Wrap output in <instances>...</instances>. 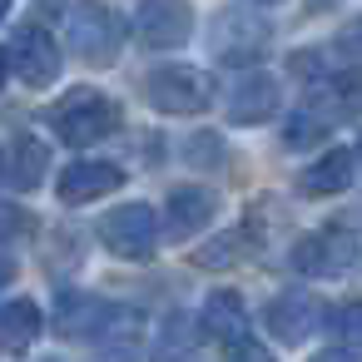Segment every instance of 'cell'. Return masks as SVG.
Segmentation results:
<instances>
[{
  "instance_id": "obj_1",
  "label": "cell",
  "mask_w": 362,
  "mask_h": 362,
  "mask_svg": "<svg viewBox=\"0 0 362 362\" xmlns=\"http://www.w3.org/2000/svg\"><path fill=\"white\" fill-rule=\"evenodd\" d=\"M50 124H55V134H60L65 144L85 149V144H100V139H110V134L119 129V110H115L100 90H75V95H65V100L50 110Z\"/></svg>"
},
{
  "instance_id": "obj_2",
  "label": "cell",
  "mask_w": 362,
  "mask_h": 362,
  "mask_svg": "<svg viewBox=\"0 0 362 362\" xmlns=\"http://www.w3.org/2000/svg\"><path fill=\"white\" fill-rule=\"evenodd\" d=\"M119 40H124V25L115 11H105L100 0H80L70 11V45L80 60L90 65H115L119 60Z\"/></svg>"
},
{
  "instance_id": "obj_3",
  "label": "cell",
  "mask_w": 362,
  "mask_h": 362,
  "mask_svg": "<svg viewBox=\"0 0 362 362\" xmlns=\"http://www.w3.org/2000/svg\"><path fill=\"white\" fill-rule=\"evenodd\" d=\"M273 40V25L253 11H223L214 21V55L223 65H253Z\"/></svg>"
},
{
  "instance_id": "obj_4",
  "label": "cell",
  "mask_w": 362,
  "mask_h": 362,
  "mask_svg": "<svg viewBox=\"0 0 362 362\" xmlns=\"http://www.w3.org/2000/svg\"><path fill=\"white\" fill-rule=\"evenodd\" d=\"M144 95L164 115H204L209 110V80L189 65H159L144 80Z\"/></svg>"
},
{
  "instance_id": "obj_5",
  "label": "cell",
  "mask_w": 362,
  "mask_h": 362,
  "mask_svg": "<svg viewBox=\"0 0 362 362\" xmlns=\"http://www.w3.org/2000/svg\"><path fill=\"white\" fill-rule=\"evenodd\" d=\"M100 238L119 258H149L154 253V209L149 204H124L100 218Z\"/></svg>"
},
{
  "instance_id": "obj_6",
  "label": "cell",
  "mask_w": 362,
  "mask_h": 362,
  "mask_svg": "<svg viewBox=\"0 0 362 362\" xmlns=\"http://www.w3.org/2000/svg\"><path fill=\"white\" fill-rule=\"evenodd\" d=\"M189 25H194L189 0H144V11L134 21V35L149 50H174V45L189 40Z\"/></svg>"
},
{
  "instance_id": "obj_7",
  "label": "cell",
  "mask_w": 362,
  "mask_h": 362,
  "mask_svg": "<svg viewBox=\"0 0 362 362\" xmlns=\"http://www.w3.org/2000/svg\"><path fill=\"white\" fill-rule=\"evenodd\" d=\"M11 60H16V75L25 80V85H55V75H60V50L50 45V35L40 30V25H25V30H16V40H11Z\"/></svg>"
},
{
  "instance_id": "obj_8",
  "label": "cell",
  "mask_w": 362,
  "mask_h": 362,
  "mask_svg": "<svg viewBox=\"0 0 362 362\" xmlns=\"http://www.w3.org/2000/svg\"><path fill=\"white\" fill-rule=\"evenodd\" d=\"M119 184H124V169H115L105 159H80V164H70L60 174V199L65 204H90V199H100V194H110Z\"/></svg>"
},
{
  "instance_id": "obj_9",
  "label": "cell",
  "mask_w": 362,
  "mask_h": 362,
  "mask_svg": "<svg viewBox=\"0 0 362 362\" xmlns=\"http://www.w3.org/2000/svg\"><path fill=\"white\" fill-rule=\"evenodd\" d=\"M278 110V85L268 75H248L243 85H233L228 95V119L233 124H258V119H273Z\"/></svg>"
},
{
  "instance_id": "obj_10",
  "label": "cell",
  "mask_w": 362,
  "mask_h": 362,
  "mask_svg": "<svg viewBox=\"0 0 362 362\" xmlns=\"http://www.w3.org/2000/svg\"><path fill=\"white\" fill-rule=\"evenodd\" d=\"M347 258H352V248L342 233H313V238H298V248H293V268H303V273H327V268H342Z\"/></svg>"
},
{
  "instance_id": "obj_11",
  "label": "cell",
  "mask_w": 362,
  "mask_h": 362,
  "mask_svg": "<svg viewBox=\"0 0 362 362\" xmlns=\"http://www.w3.org/2000/svg\"><path fill=\"white\" fill-rule=\"evenodd\" d=\"M313 317H317V308H313V298L308 293H283L273 308H268V327L283 337V342H303L308 337V327H313Z\"/></svg>"
},
{
  "instance_id": "obj_12",
  "label": "cell",
  "mask_w": 362,
  "mask_h": 362,
  "mask_svg": "<svg viewBox=\"0 0 362 362\" xmlns=\"http://www.w3.org/2000/svg\"><path fill=\"white\" fill-rule=\"evenodd\" d=\"M40 327H45V317H40V308L30 298H16V303L0 308V347L21 352V347H30L40 337Z\"/></svg>"
},
{
  "instance_id": "obj_13",
  "label": "cell",
  "mask_w": 362,
  "mask_h": 362,
  "mask_svg": "<svg viewBox=\"0 0 362 362\" xmlns=\"http://www.w3.org/2000/svg\"><path fill=\"white\" fill-rule=\"evenodd\" d=\"M214 209H218L214 189H194V184H184V189L169 194V223H174V233H194V228H204V223L214 218Z\"/></svg>"
},
{
  "instance_id": "obj_14",
  "label": "cell",
  "mask_w": 362,
  "mask_h": 362,
  "mask_svg": "<svg viewBox=\"0 0 362 362\" xmlns=\"http://www.w3.org/2000/svg\"><path fill=\"white\" fill-rule=\"evenodd\" d=\"M204 327H209L214 337H223L228 347H233V342H243V337H248L243 298H238V293H214V298L204 303Z\"/></svg>"
},
{
  "instance_id": "obj_15",
  "label": "cell",
  "mask_w": 362,
  "mask_h": 362,
  "mask_svg": "<svg viewBox=\"0 0 362 362\" xmlns=\"http://www.w3.org/2000/svg\"><path fill=\"white\" fill-rule=\"evenodd\" d=\"M352 169H357L352 149H327V154L303 174V189H308V194H342V189L352 184Z\"/></svg>"
},
{
  "instance_id": "obj_16",
  "label": "cell",
  "mask_w": 362,
  "mask_h": 362,
  "mask_svg": "<svg viewBox=\"0 0 362 362\" xmlns=\"http://www.w3.org/2000/svg\"><path fill=\"white\" fill-rule=\"evenodd\" d=\"M45 169H50V149L40 144V139H21L16 144V164H11V184L16 189H35L40 179H45Z\"/></svg>"
},
{
  "instance_id": "obj_17",
  "label": "cell",
  "mask_w": 362,
  "mask_h": 362,
  "mask_svg": "<svg viewBox=\"0 0 362 362\" xmlns=\"http://www.w3.org/2000/svg\"><path fill=\"white\" fill-rule=\"evenodd\" d=\"M238 253H243V233H218L214 243H204L194 253V263L199 268H228V263H238Z\"/></svg>"
},
{
  "instance_id": "obj_18",
  "label": "cell",
  "mask_w": 362,
  "mask_h": 362,
  "mask_svg": "<svg viewBox=\"0 0 362 362\" xmlns=\"http://www.w3.org/2000/svg\"><path fill=\"white\" fill-rule=\"evenodd\" d=\"M327 129H322V119L317 115H308V110H298L293 119H288V144L293 149H308V144H317Z\"/></svg>"
},
{
  "instance_id": "obj_19",
  "label": "cell",
  "mask_w": 362,
  "mask_h": 362,
  "mask_svg": "<svg viewBox=\"0 0 362 362\" xmlns=\"http://www.w3.org/2000/svg\"><path fill=\"white\" fill-rule=\"evenodd\" d=\"M332 85V100L347 110V115H362V70H347V75H337V80H327Z\"/></svg>"
},
{
  "instance_id": "obj_20",
  "label": "cell",
  "mask_w": 362,
  "mask_h": 362,
  "mask_svg": "<svg viewBox=\"0 0 362 362\" xmlns=\"http://www.w3.org/2000/svg\"><path fill=\"white\" fill-rule=\"evenodd\" d=\"M199 327H204V322H199ZM199 327H194V317H184V313H179V317L169 322L164 342H169V347H189V342H199Z\"/></svg>"
},
{
  "instance_id": "obj_21",
  "label": "cell",
  "mask_w": 362,
  "mask_h": 362,
  "mask_svg": "<svg viewBox=\"0 0 362 362\" xmlns=\"http://www.w3.org/2000/svg\"><path fill=\"white\" fill-rule=\"evenodd\" d=\"M337 322H342V332H347V342H352V347H362V303H352V308H342V313H337Z\"/></svg>"
},
{
  "instance_id": "obj_22",
  "label": "cell",
  "mask_w": 362,
  "mask_h": 362,
  "mask_svg": "<svg viewBox=\"0 0 362 362\" xmlns=\"http://www.w3.org/2000/svg\"><path fill=\"white\" fill-rule=\"evenodd\" d=\"M16 233H25V214L16 204H0V238H16Z\"/></svg>"
},
{
  "instance_id": "obj_23",
  "label": "cell",
  "mask_w": 362,
  "mask_h": 362,
  "mask_svg": "<svg viewBox=\"0 0 362 362\" xmlns=\"http://www.w3.org/2000/svg\"><path fill=\"white\" fill-rule=\"evenodd\" d=\"M337 45H342L347 55H362V16H357L352 25H342V35H337Z\"/></svg>"
},
{
  "instance_id": "obj_24",
  "label": "cell",
  "mask_w": 362,
  "mask_h": 362,
  "mask_svg": "<svg viewBox=\"0 0 362 362\" xmlns=\"http://www.w3.org/2000/svg\"><path fill=\"white\" fill-rule=\"evenodd\" d=\"M11 273H16V263H11V258H0V283H11Z\"/></svg>"
},
{
  "instance_id": "obj_25",
  "label": "cell",
  "mask_w": 362,
  "mask_h": 362,
  "mask_svg": "<svg viewBox=\"0 0 362 362\" xmlns=\"http://www.w3.org/2000/svg\"><path fill=\"white\" fill-rule=\"evenodd\" d=\"M0 80H6V50H0Z\"/></svg>"
},
{
  "instance_id": "obj_26",
  "label": "cell",
  "mask_w": 362,
  "mask_h": 362,
  "mask_svg": "<svg viewBox=\"0 0 362 362\" xmlns=\"http://www.w3.org/2000/svg\"><path fill=\"white\" fill-rule=\"evenodd\" d=\"M253 6H278V0H253Z\"/></svg>"
},
{
  "instance_id": "obj_27",
  "label": "cell",
  "mask_w": 362,
  "mask_h": 362,
  "mask_svg": "<svg viewBox=\"0 0 362 362\" xmlns=\"http://www.w3.org/2000/svg\"><path fill=\"white\" fill-rule=\"evenodd\" d=\"M6 6H11V0H0V16H6Z\"/></svg>"
},
{
  "instance_id": "obj_28",
  "label": "cell",
  "mask_w": 362,
  "mask_h": 362,
  "mask_svg": "<svg viewBox=\"0 0 362 362\" xmlns=\"http://www.w3.org/2000/svg\"><path fill=\"white\" fill-rule=\"evenodd\" d=\"M0 174H6V154H0Z\"/></svg>"
}]
</instances>
